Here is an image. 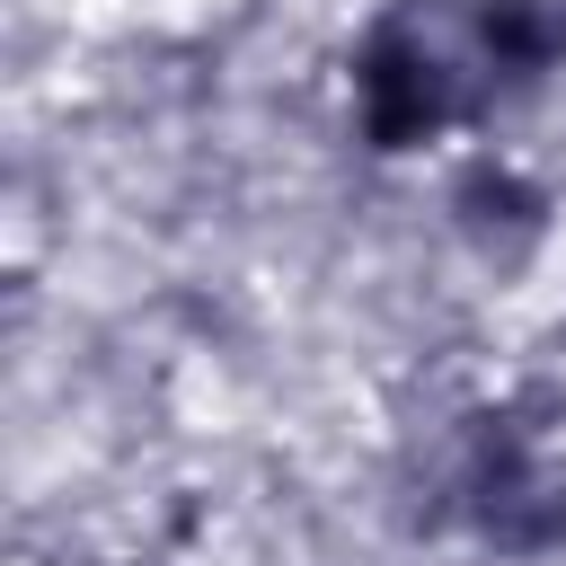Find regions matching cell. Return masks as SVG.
<instances>
[{
    "label": "cell",
    "mask_w": 566,
    "mask_h": 566,
    "mask_svg": "<svg viewBox=\"0 0 566 566\" xmlns=\"http://www.w3.org/2000/svg\"><path fill=\"white\" fill-rule=\"evenodd\" d=\"M460 513L504 557H557L566 548V460L522 416H478L460 442Z\"/></svg>",
    "instance_id": "cell-1"
},
{
    "label": "cell",
    "mask_w": 566,
    "mask_h": 566,
    "mask_svg": "<svg viewBox=\"0 0 566 566\" xmlns=\"http://www.w3.org/2000/svg\"><path fill=\"white\" fill-rule=\"evenodd\" d=\"M460 115V71L433 44V27L416 9L371 18V35L354 44V124L371 150H416Z\"/></svg>",
    "instance_id": "cell-2"
},
{
    "label": "cell",
    "mask_w": 566,
    "mask_h": 566,
    "mask_svg": "<svg viewBox=\"0 0 566 566\" xmlns=\"http://www.w3.org/2000/svg\"><path fill=\"white\" fill-rule=\"evenodd\" d=\"M451 221H460V239H469L478 256L522 265V256L548 239V195H539L513 159H478V168L451 186Z\"/></svg>",
    "instance_id": "cell-3"
},
{
    "label": "cell",
    "mask_w": 566,
    "mask_h": 566,
    "mask_svg": "<svg viewBox=\"0 0 566 566\" xmlns=\"http://www.w3.org/2000/svg\"><path fill=\"white\" fill-rule=\"evenodd\" d=\"M469 44H478L486 80L539 88L566 62V0H478L469 9Z\"/></svg>",
    "instance_id": "cell-4"
}]
</instances>
